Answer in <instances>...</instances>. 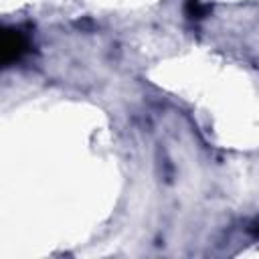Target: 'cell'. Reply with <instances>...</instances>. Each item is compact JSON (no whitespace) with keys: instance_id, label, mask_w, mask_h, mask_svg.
I'll list each match as a JSON object with an SVG mask.
<instances>
[{"instance_id":"6da1fadb","label":"cell","mask_w":259,"mask_h":259,"mask_svg":"<svg viewBox=\"0 0 259 259\" xmlns=\"http://www.w3.org/2000/svg\"><path fill=\"white\" fill-rule=\"evenodd\" d=\"M26 51V40L18 30H6L2 36V61L8 65Z\"/></svg>"}]
</instances>
